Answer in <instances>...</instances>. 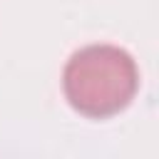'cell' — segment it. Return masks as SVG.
Segmentation results:
<instances>
[{"instance_id": "obj_1", "label": "cell", "mask_w": 159, "mask_h": 159, "mask_svg": "<svg viewBox=\"0 0 159 159\" xmlns=\"http://www.w3.org/2000/svg\"><path fill=\"white\" fill-rule=\"evenodd\" d=\"M139 89L134 57L117 45H87L72 52L62 70V92L75 112L107 119L124 112Z\"/></svg>"}]
</instances>
